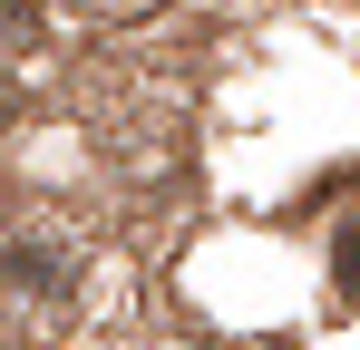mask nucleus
Listing matches in <instances>:
<instances>
[{
  "label": "nucleus",
  "mask_w": 360,
  "mask_h": 350,
  "mask_svg": "<svg viewBox=\"0 0 360 350\" xmlns=\"http://www.w3.org/2000/svg\"><path fill=\"white\" fill-rule=\"evenodd\" d=\"M10 117H20V88H10V68H0V127H10Z\"/></svg>",
  "instance_id": "7ed1b4c3"
},
{
  "label": "nucleus",
  "mask_w": 360,
  "mask_h": 350,
  "mask_svg": "<svg viewBox=\"0 0 360 350\" xmlns=\"http://www.w3.org/2000/svg\"><path fill=\"white\" fill-rule=\"evenodd\" d=\"M0 39H39V10L30 0H0Z\"/></svg>",
  "instance_id": "f03ea898"
},
{
  "label": "nucleus",
  "mask_w": 360,
  "mask_h": 350,
  "mask_svg": "<svg viewBox=\"0 0 360 350\" xmlns=\"http://www.w3.org/2000/svg\"><path fill=\"white\" fill-rule=\"evenodd\" d=\"M0 273H10V292H59V283H68V253L49 243V233H20Z\"/></svg>",
  "instance_id": "f257e3e1"
}]
</instances>
